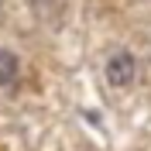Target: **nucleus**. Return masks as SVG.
<instances>
[{
  "label": "nucleus",
  "mask_w": 151,
  "mask_h": 151,
  "mask_svg": "<svg viewBox=\"0 0 151 151\" xmlns=\"http://www.w3.org/2000/svg\"><path fill=\"white\" fill-rule=\"evenodd\" d=\"M106 79H110V86H131V79H134V58L131 55H113L110 62H106Z\"/></svg>",
  "instance_id": "f257e3e1"
},
{
  "label": "nucleus",
  "mask_w": 151,
  "mask_h": 151,
  "mask_svg": "<svg viewBox=\"0 0 151 151\" xmlns=\"http://www.w3.org/2000/svg\"><path fill=\"white\" fill-rule=\"evenodd\" d=\"M14 76H17V58H14V52H0V86H7Z\"/></svg>",
  "instance_id": "f03ea898"
}]
</instances>
